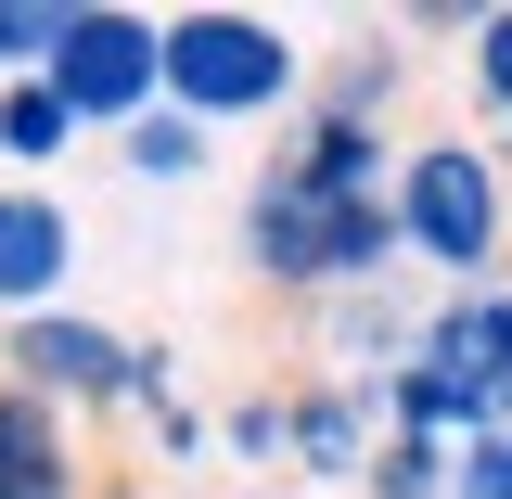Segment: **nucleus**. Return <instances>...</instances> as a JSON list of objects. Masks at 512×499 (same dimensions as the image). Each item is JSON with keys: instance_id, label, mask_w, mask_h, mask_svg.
I'll list each match as a JSON object with an SVG mask.
<instances>
[{"instance_id": "7ed1b4c3", "label": "nucleus", "mask_w": 512, "mask_h": 499, "mask_svg": "<svg viewBox=\"0 0 512 499\" xmlns=\"http://www.w3.org/2000/svg\"><path fill=\"white\" fill-rule=\"evenodd\" d=\"M52 103L64 116H141L154 103V26L141 13H52Z\"/></svg>"}, {"instance_id": "0eeeda50", "label": "nucleus", "mask_w": 512, "mask_h": 499, "mask_svg": "<svg viewBox=\"0 0 512 499\" xmlns=\"http://www.w3.org/2000/svg\"><path fill=\"white\" fill-rule=\"evenodd\" d=\"M0 499H64V423L39 397H0Z\"/></svg>"}, {"instance_id": "20e7f679", "label": "nucleus", "mask_w": 512, "mask_h": 499, "mask_svg": "<svg viewBox=\"0 0 512 499\" xmlns=\"http://www.w3.org/2000/svg\"><path fill=\"white\" fill-rule=\"evenodd\" d=\"M423 372H448L487 423H512V295H461V308L423 333Z\"/></svg>"}, {"instance_id": "f03ea898", "label": "nucleus", "mask_w": 512, "mask_h": 499, "mask_svg": "<svg viewBox=\"0 0 512 499\" xmlns=\"http://www.w3.org/2000/svg\"><path fill=\"white\" fill-rule=\"evenodd\" d=\"M154 90H167L192 128L269 116V103L295 90V39L256 26V13H167V26H154Z\"/></svg>"}, {"instance_id": "39448f33", "label": "nucleus", "mask_w": 512, "mask_h": 499, "mask_svg": "<svg viewBox=\"0 0 512 499\" xmlns=\"http://www.w3.org/2000/svg\"><path fill=\"white\" fill-rule=\"evenodd\" d=\"M26 372L64 384V397H128L141 359H128L116 333H90V320H26Z\"/></svg>"}, {"instance_id": "1a4fd4ad", "label": "nucleus", "mask_w": 512, "mask_h": 499, "mask_svg": "<svg viewBox=\"0 0 512 499\" xmlns=\"http://www.w3.org/2000/svg\"><path fill=\"white\" fill-rule=\"evenodd\" d=\"M474 90L512 116V0H500V13H474Z\"/></svg>"}, {"instance_id": "9b49d317", "label": "nucleus", "mask_w": 512, "mask_h": 499, "mask_svg": "<svg viewBox=\"0 0 512 499\" xmlns=\"http://www.w3.org/2000/svg\"><path fill=\"white\" fill-rule=\"evenodd\" d=\"M192 154H205V141H192V116H167V128H141V180H180Z\"/></svg>"}, {"instance_id": "423d86ee", "label": "nucleus", "mask_w": 512, "mask_h": 499, "mask_svg": "<svg viewBox=\"0 0 512 499\" xmlns=\"http://www.w3.org/2000/svg\"><path fill=\"white\" fill-rule=\"evenodd\" d=\"M52 282H64V218L39 205V192H0V295L39 308Z\"/></svg>"}, {"instance_id": "f257e3e1", "label": "nucleus", "mask_w": 512, "mask_h": 499, "mask_svg": "<svg viewBox=\"0 0 512 499\" xmlns=\"http://www.w3.org/2000/svg\"><path fill=\"white\" fill-rule=\"evenodd\" d=\"M384 218H397L410 256H436L448 282H487V269H500V231H512V180L474 141H423V154L384 180Z\"/></svg>"}, {"instance_id": "9d476101", "label": "nucleus", "mask_w": 512, "mask_h": 499, "mask_svg": "<svg viewBox=\"0 0 512 499\" xmlns=\"http://www.w3.org/2000/svg\"><path fill=\"white\" fill-rule=\"evenodd\" d=\"M461 499H512V423L461 448Z\"/></svg>"}, {"instance_id": "6e6552de", "label": "nucleus", "mask_w": 512, "mask_h": 499, "mask_svg": "<svg viewBox=\"0 0 512 499\" xmlns=\"http://www.w3.org/2000/svg\"><path fill=\"white\" fill-rule=\"evenodd\" d=\"M64 128H77V116H64L52 90H13V103H0V141H13V154H52Z\"/></svg>"}]
</instances>
